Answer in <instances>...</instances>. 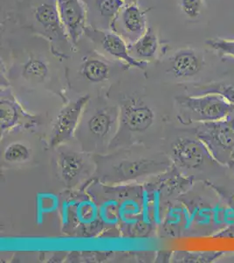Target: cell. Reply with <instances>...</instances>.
Returning <instances> with one entry per match:
<instances>
[{
	"instance_id": "cell-1",
	"label": "cell",
	"mask_w": 234,
	"mask_h": 263,
	"mask_svg": "<svg viewBox=\"0 0 234 263\" xmlns=\"http://www.w3.org/2000/svg\"><path fill=\"white\" fill-rule=\"evenodd\" d=\"M108 96L119 108L118 132L109 152L133 145L161 147L165 115L156 94L148 92L144 85H124L121 79Z\"/></svg>"
},
{
	"instance_id": "cell-2",
	"label": "cell",
	"mask_w": 234,
	"mask_h": 263,
	"mask_svg": "<svg viewBox=\"0 0 234 263\" xmlns=\"http://www.w3.org/2000/svg\"><path fill=\"white\" fill-rule=\"evenodd\" d=\"M95 178L108 185L145 183L171 171L173 165L161 147L133 145L94 156Z\"/></svg>"
},
{
	"instance_id": "cell-3",
	"label": "cell",
	"mask_w": 234,
	"mask_h": 263,
	"mask_svg": "<svg viewBox=\"0 0 234 263\" xmlns=\"http://www.w3.org/2000/svg\"><path fill=\"white\" fill-rule=\"evenodd\" d=\"M64 61L48 49L12 48L7 81L19 92L49 93L63 104L69 100Z\"/></svg>"
},
{
	"instance_id": "cell-4",
	"label": "cell",
	"mask_w": 234,
	"mask_h": 263,
	"mask_svg": "<svg viewBox=\"0 0 234 263\" xmlns=\"http://www.w3.org/2000/svg\"><path fill=\"white\" fill-rule=\"evenodd\" d=\"M65 65L69 92L74 96L108 94L131 67L105 57L93 48L80 57L72 55ZM66 62V61H65Z\"/></svg>"
},
{
	"instance_id": "cell-5",
	"label": "cell",
	"mask_w": 234,
	"mask_h": 263,
	"mask_svg": "<svg viewBox=\"0 0 234 263\" xmlns=\"http://www.w3.org/2000/svg\"><path fill=\"white\" fill-rule=\"evenodd\" d=\"M119 129V108L108 94L90 98L83 110L74 141L81 149L95 155L109 152Z\"/></svg>"
},
{
	"instance_id": "cell-6",
	"label": "cell",
	"mask_w": 234,
	"mask_h": 263,
	"mask_svg": "<svg viewBox=\"0 0 234 263\" xmlns=\"http://www.w3.org/2000/svg\"><path fill=\"white\" fill-rule=\"evenodd\" d=\"M17 7L16 18L22 29L46 40L59 59L71 58L76 48L66 33L56 0H22Z\"/></svg>"
},
{
	"instance_id": "cell-7",
	"label": "cell",
	"mask_w": 234,
	"mask_h": 263,
	"mask_svg": "<svg viewBox=\"0 0 234 263\" xmlns=\"http://www.w3.org/2000/svg\"><path fill=\"white\" fill-rule=\"evenodd\" d=\"M48 148L46 137L37 129L19 128L1 136V167L22 170L41 161Z\"/></svg>"
},
{
	"instance_id": "cell-8",
	"label": "cell",
	"mask_w": 234,
	"mask_h": 263,
	"mask_svg": "<svg viewBox=\"0 0 234 263\" xmlns=\"http://www.w3.org/2000/svg\"><path fill=\"white\" fill-rule=\"evenodd\" d=\"M51 151L54 153L53 161L58 180L67 190H81L95 178L94 156L81 149L74 141Z\"/></svg>"
},
{
	"instance_id": "cell-9",
	"label": "cell",
	"mask_w": 234,
	"mask_h": 263,
	"mask_svg": "<svg viewBox=\"0 0 234 263\" xmlns=\"http://www.w3.org/2000/svg\"><path fill=\"white\" fill-rule=\"evenodd\" d=\"M178 121L183 125L227 120L234 105L216 93L176 97Z\"/></svg>"
},
{
	"instance_id": "cell-10",
	"label": "cell",
	"mask_w": 234,
	"mask_h": 263,
	"mask_svg": "<svg viewBox=\"0 0 234 263\" xmlns=\"http://www.w3.org/2000/svg\"><path fill=\"white\" fill-rule=\"evenodd\" d=\"M63 201V226L66 233L86 235L104 228L97 204L85 189L69 191Z\"/></svg>"
},
{
	"instance_id": "cell-11",
	"label": "cell",
	"mask_w": 234,
	"mask_h": 263,
	"mask_svg": "<svg viewBox=\"0 0 234 263\" xmlns=\"http://www.w3.org/2000/svg\"><path fill=\"white\" fill-rule=\"evenodd\" d=\"M161 148L169 156L173 167L182 176L187 172L200 170L207 162L214 161L207 147L197 136L179 135L163 141Z\"/></svg>"
},
{
	"instance_id": "cell-12",
	"label": "cell",
	"mask_w": 234,
	"mask_h": 263,
	"mask_svg": "<svg viewBox=\"0 0 234 263\" xmlns=\"http://www.w3.org/2000/svg\"><path fill=\"white\" fill-rule=\"evenodd\" d=\"M91 96H74L69 99L51 119L48 134L45 135L49 150L74 141L83 110Z\"/></svg>"
},
{
	"instance_id": "cell-13",
	"label": "cell",
	"mask_w": 234,
	"mask_h": 263,
	"mask_svg": "<svg viewBox=\"0 0 234 263\" xmlns=\"http://www.w3.org/2000/svg\"><path fill=\"white\" fill-rule=\"evenodd\" d=\"M44 116L33 114L25 107L10 85L1 88L0 127L1 136L19 128L38 129Z\"/></svg>"
},
{
	"instance_id": "cell-14",
	"label": "cell",
	"mask_w": 234,
	"mask_h": 263,
	"mask_svg": "<svg viewBox=\"0 0 234 263\" xmlns=\"http://www.w3.org/2000/svg\"><path fill=\"white\" fill-rule=\"evenodd\" d=\"M195 135L207 147L214 162L228 165L234 150V133L227 120L199 123Z\"/></svg>"
},
{
	"instance_id": "cell-15",
	"label": "cell",
	"mask_w": 234,
	"mask_h": 263,
	"mask_svg": "<svg viewBox=\"0 0 234 263\" xmlns=\"http://www.w3.org/2000/svg\"><path fill=\"white\" fill-rule=\"evenodd\" d=\"M84 35L92 43L93 48L105 57L122 62L134 69L144 71L148 69V63L134 59L129 52L127 42L112 30H101L87 27Z\"/></svg>"
},
{
	"instance_id": "cell-16",
	"label": "cell",
	"mask_w": 234,
	"mask_h": 263,
	"mask_svg": "<svg viewBox=\"0 0 234 263\" xmlns=\"http://www.w3.org/2000/svg\"><path fill=\"white\" fill-rule=\"evenodd\" d=\"M205 65L201 52L192 48H181L169 58L161 61L155 66L157 69L174 80H188L199 75Z\"/></svg>"
},
{
	"instance_id": "cell-17",
	"label": "cell",
	"mask_w": 234,
	"mask_h": 263,
	"mask_svg": "<svg viewBox=\"0 0 234 263\" xmlns=\"http://www.w3.org/2000/svg\"><path fill=\"white\" fill-rule=\"evenodd\" d=\"M146 12L137 4H125L113 21L111 30L129 44L140 39L147 30Z\"/></svg>"
},
{
	"instance_id": "cell-18",
	"label": "cell",
	"mask_w": 234,
	"mask_h": 263,
	"mask_svg": "<svg viewBox=\"0 0 234 263\" xmlns=\"http://www.w3.org/2000/svg\"><path fill=\"white\" fill-rule=\"evenodd\" d=\"M60 21L73 45L77 48L88 27L85 6L81 0H56Z\"/></svg>"
},
{
	"instance_id": "cell-19",
	"label": "cell",
	"mask_w": 234,
	"mask_h": 263,
	"mask_svg": "<svg viewBox=\"0 0 234 263\" xmlns=\"http://www.w3.org/2000/svg\"><path fill=\"white\" fill-rule=\"evenodd\" d=\"M85 6L88 27L111 30L113 21L125 3L123 0H81Z\"/></svg>"
},
{
	"instance_id": "cell-20",
	"label": "cell",
	"mask_w": 234,
	"mask_h": 263,
	"mask_svg": "<svg viewBox=\"0 0 234 263\" xmlns=\"http://www.w3.org/2000/svg\"><path fill=\"white\" fill-rule=\"evenodd\" d=\"M129 52L134 59L142 63L156 61L160 48V42L153 27H148L145 33L137 42L127 45Z\"/></svg>"
},
{
	"instance_id": "cell-21",
	"label": "cell",
	"mask_w": 234,
	"mask_h": 263,
	"mask_svg": "<svg viewBox=\"0 0 234 263\" xmlns=\"http://www.w3.org/2000/svg\"><path fill=\"white\" fill-rule=\"evenodd\" d=\"M224 254V251H176L173 253L172 260L174 262L210 263L220 259Z\"/></svg>"
},
{
	"instance_id": "cell-22",
	"label": "cell",
	"mask_w": 234,
	"mask_h": 263,
	"mask_svg": "<svg viewBox=\"0 0 234 263\" xmlns=\"http://www.w3.org/2000/svg\"><path fill=\"white\" fill-rule=\"evenodd\" d=\"M206 93H216L225 98L229 103L234 105V84H209L199 88L196 92L190 95H202Z\"/></svg>"
},
{
	"instance_id": "cell-23",
	"label": "cell",
	"mask_w": 234,
	"mask_h": 263,
	"mask_svg": "<svg viewBox=\"0 0 234 263\" xmlns=\"http://www.w3.org/2000/svg\"><path fill=\"white\" fill-rule=\"evenodd\" d=\"M206 44L220 55L234 58V39L209 40L206 42Z\"/></svg>"
},
{
	"instance_id": "cell-24",
	"label": "cell",
	"mask_w": 234,
	"mask_h": 263,
	"mask_svg": "<svg viewBox=\"0 0 234 263\" xmlns=\"http://www.w3.org/2000/svg\"><path fill=\"white\" fill-rule=\"evenodd\" d=\"M181 7L185 15L190 18H197L201 14L204 7L203 0H180Z\"/></svg>"
},
{
	"instance_id": "cell-25",
	"label": "cell",
	"mask_w": 234,
	"mask_h": 263,
	"mask_svg": "<svg viewBox=\"0 0 234 263\" xmlns=\"http://www.w3.org/2000/svg\"><path fill=\"white\" fill-rule=\"evenodd\" d=\"M222 197L225 198V201L229 206L234 210V192L229 193V194H222Z\"/></svg>"
},
{
	"instance_id": "cell-26",
	"label": "cell",
	"mask_w": 234,
	"mask_h": 263,
	"mask_svg": "<svg viewBox=\"0 0 234 263\" xmlns=\"http://www.w3.org/2000/svg\"><path fill=\"white\" fill-rule=\"evenodd\" d=\"M227 167L232 171V173L234 174V150L231 153V158H230V161H229L228 165H227Z\"/></svg>"
},
{
	"instance_id": "cell-27",
	"label": "cell",
	"mask_w": 234,
	"mask_h": 263,
	"mask_svg": "<svg viewBox=\"0 0 234 263\" xmlns=\"http://www.w3.org/2000/svg\"><path fill=\"white\" fill-rule=\"evenodd\" d=\"M227 121H228L229 125H230L231 128L232 129V131L234 133V117H229L228 119H227Z\"/></svg>"
},
{
	"instance_id": "cell-28",
	"label": "cell",
	"mask_w": 234,
	"mask_h": 263,
	"mask_svg": "<svg viewBox=\"0 0 234 263\" xmlns=\"http://www.w3.org/2000/svg\"><path fill=\"white\" fill-rule=\"evenodd\" d=\"M125 4H137L138 0H123Z\"/></svg>"
}]
</instances>
